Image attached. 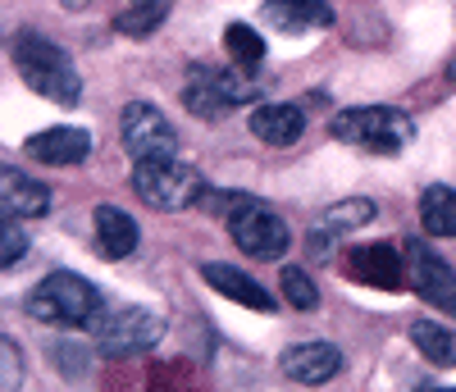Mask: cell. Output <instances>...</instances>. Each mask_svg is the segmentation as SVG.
I'll use <instances>...</instances> for the list:
<instances>
[{
  "instance_id": "obj_1",
  "label": "cell",
  "mask_w": 456,
  "mask_h": 392,
  "mask_svg": "<svg viewBox=\"0 0 456 392\" xmlns=\"http://www.w3.org/2000/svg\"><path fill=\"white\" fill-rule=\"evenodd\" d=\"M10 55H14V69L23 73V83L32 92H42L55 105H78L83 73L73 69V60L55 42H46V37H37V32H19L10 42Z\"/></svg>"
},
{
  "instance_id": "obj_2",
  "label": "cell",
  "mask_w": 456,
  "mask_h": 392,
  "mask_svg": "<svg viewBox=\"0 0 456 392\" xmlns=\"http://www.w3.org/2000/svg\"><path fill=\"white\" fill-rule=\"evenodd\" d=\"M28 315L32 320H42V324H69V329H78V324H92L101 315V292L83 279V274H46L42 283H37L28 292Z\"/></svg>"
},
{
  "instance_id": "obj_3",
  "label": "cell",
  "mask_w": 456,
  "mask_h": 392,
  "mask_svg": "<svg viewBox=\"0 0 456 392\" xmlns=\"http://www.w3.org/2000/svg\"><path fill=\"white\" fill-rule=\"evenodd\" d=\"M329 133L347 146H361V151H379V155H397L411 137H415V124L406 119L402 110H388V105H356V110H342L333 114Z\"/></svg>"
},
{
  "instance_id": "obj_4",
  "label": "cell",
  "mask_w": 456,
  "mask_h": 392,
  "mask_svg": "<svg viewBox=\"0 0 456 392\" xmlns=\"http://www.w3.org/2000/svg\"><path fill=\"white\" fill-rule=\"evenodd\" d=\"M224 219H228V238L238 242V251L256 260H279L288 251V224L265 201H256V196H228Z\"/></svg>"
},
{
  "instance_id": "obj_5",
  "label": "cell",
  "mask_w": 456,
  "mask_h": 392,
  "mask_svg": "<svg viewBox=\"0 0 456 392\" xmlns=\"http://www.w3.org/2000/svg\"><path fill=\"white\" fill-rule=\"evenodd\" d=\"M96 333V351L101 356H142L160 342L165 324L160 315H151L142 306H114V310H101V315L87 324Z\"/></svg>"
},
{
  "instance_id": "obj_6",
  "label": "cell",
  "mask_w": 456,
  "mask_h": 392,
  "mask_svg": "<svg viewBox=\"0 0 456 392\" xmlns=\"http://www.w3.org/2000/svg\"><path fill=\"white\" fill-rule=\"evenodd\" d=\"M133 192L151 210H187L201 196V174L178 160H146L133 169Z\"/></svg>"
},
{
  "instance_id": "obj_7",
  "label": "cell",
  "mask_w": 456,
  "mask_h": 392,
  "mask_svg": "<svg viewBox=\"0 0 456 392\" xmlns=\"http://www.w3.org/2000/svg\"><path fill=\"white\" fill-rule=\"evenodd\" d=\"M119 133H124V151L133 155L137 165L146 160H174V124L165 119V114L156 105H146V101H133L124 110V119H119Z\"/></svg>"
},
{
  "instance_id": "obj_8",
  "label": "cell",
  "mask_w": 456,
  "mask_h": 392,
  "mask_svg": "<svg viewBox=\"0 0 456 392\" xmlns=\"http://www.w3.org/2000/svg\"><path fill=\"white\" fill-rule=\"evenodd\" d=\"M406 274H411V288L420 292L429 306L447 310V315H456V274L447 269V260H438L429 247L420 242H411L406 251Z\"/></svg>"
},
{
  "instance_id": "obj_9",
  "label": "cell",
  "mask_w": 456,
  "mask_h": 392,
  "mask_svg": "<svg viewBox=\"0 0 456 392\" xmlns=\"http://www.w3.org/2000/svg\"><path fill=\"white\" fill-rule=\"evenodd\" d=\"M279 365H283V374L292 383L320 388V383H329L342 370V351L333 342H297V347H288L279 356Z\"/></svg>"
},
{
  "instance_id": "obj_10",
  "label": "cell",
  "mask_w": 456,
  "mask_h": 392,
  "mask_svg": "<svg viewBox=\"0 0 456 392\" xmlns=\"http://www.w3.org/2000/svg\"><path fill=\"white\" fill-rule=\"evenodd\" d=\"M0 210L5 219H37L51 210V187L46 183H32L28 174L19 169H0Z\"/></svg>"
},
{
  "instance_id": "obj_11",
  "label": "cell",
  "mask_w": 456,
  "mask_h": 392,
  "mask_svg": "<svg viewBox=\"0 0 456 392\" xmlns=\"http://www.w3.org/2000/svg\"><path fill=\"white\" fill-rule=\"evenodd\" d=\"M201 279L219 292V297H228V301H238V306H247V310H274V297L265 292L251 274H242L238 265H219V260H210V265H201Z\"/></svg>"
},
{
  "instance_id": "obj_12",
  "label": "cell",
  "mask_w": 456,
  "mask_h": 392,
  "mask_svg": "<svg viewBox=\"0 0 456 392\" xmlns=\"http://www.w3.org/2000/svg\"><path fill=\"white\" fill-rule=\"evenodd\" d=\"M28 151H32V160L55 165V169H69V165H83V160H87L92 137H87L83 128H46V133L28 137Z\"/></svg>"
},
{
  "instance_id": "obj_13",
  "label": "cell",
  "mask_w": 456,
  "mask_h": 392,
  "mask_svg": "<svg viewBox=\"0 0 456 392\" xmlns=\"http://www.w3.org/2000/svg\"><path fill=\"white\" fill-rule=\"evenodd\" d=\"M347 269H352V279H361V283H374V288H402V274H406V256H397L393 247H356L352 251V260H347Z\"/></svg>"
},
{
  "instance_id": "obj_14",
  "label": "cell",
  "mask_w": 456,
  "mask_h": 392,
  "mask_svg": "<svg viewBox=\"0 0 456 392\" xmlns=\"http://www.w3.org/2000/svg\"><path fill=\"white\" fill-rule=\"evenodd\" d=\"M251 133L265 146H292L306 133V110L301 105H256L251 110Z\"/></svg>"
},
{
  "instance_id": "obj_15",
  "label": "cell",
  "mask_w": 456,
  "mask_h": 392,
  "mask_svg": "<svg viewBox=\"0 0 456 392\" xmlns=\"http://www.w3.org/2000/svg\"><path fill=\"white\" fill-rule=\"evenodd\" d=\"M92 224H96V247H101L105 260L133 256V247H137V224H133V215H124L119 206H96Z\"/></svg>"
},
{
  "instance_id": "obj_16",
  "label": "cell",
  "mask_w": 456,
  "mask_h": 392,
  "mask_svg": "<svg viewBox=\"0 0 456 392\" xmlns=\"http://www.w3.org/2000/svg\"><path fill=\"white\" fill-rule=\"evenodd\" d=\"M265 23L279 32H306V28H329L333 10L324 0H265Z\"/></svg>"
},
{
  "instance_id": "obj_17",
  "label": "cell",
  "mask_w": 456,
  "mask_h": 392,
  "mask_svg": "<svg viewBox=\"0 0 456 392\" xmlns=\"http://www.w3.org/2000/svg\"><path fill=\"white\" fill-rule=\"evenodd\" d=\"M420 228L429 238H456V192L434 183L420 192Z\"/></svg>"
},
{
  "instance_id": "obj_18",
  "label": "cell",
  "mask_w": 456,
  "mask_h": 392,
  "mask_svg": "<svg viewBox=\"0 0 456 392\" xmlns=\"http://www.w3.org/2000/svg\"><path fill=\"white\" fill-rule=\"evenodd\" d=\"M411 342L425 361L434 365H456V333L443 329V324H429V320H415L411 324Z\"/></svg>"
},
{
  "instance_id": "obj_19",
  "label": "cell",
  "mask_w": 456,
  "mask_h": 392,
  "mask_svg": "<svg viewBox=\"0 0 456 392\" xmlns=\"http://www.w3.org/2000/svg\"><path fill=\"white\" fill-rule=\"evenodd\" d=\"M224 51H228V60H233L238 69H256L265 60V37L256 28H247V23H228L224 28Z\"/></svg>"
},
{
  "instance_id": "obj_20",
  "label": "cell",
  "mask_w": 456,
  "mask_h": 392,
  "mask_svg": "<svg viewBox=\"0 0 456 392\" xmlns=\"http://www.w3.org/2000/svg\"><path fill=\"white\" fill-rule=\"evenodd\" d=\"M374 219V201L356 196V201H342V206H329L324 210V233H347V228H361Z\"/></svg>"
},
{
  "instance_id": "obj_21",
  "label": "cell",
  "mask_w": 456,
  "mask_h": 392,
  "mask_svg": "<svg viewBox=\"0 0 456 392\" xmlns=\"http://www.w3.org/2000/svg\"><path fill=\"white\" fill-rule=\"evenodd\" d=\"M160 19H165V0H137L133 10H124L119 19H114V28L133 32V37H146V32H156Z\"/></svg>"
},
{
  "instance_id": "obj_22",
  "label": "cell",
  "mask_w": 456,
  "mask_h": 392,
  "mask_svg": "<svg viewBox=\"0 0 456 392\" xmlns=\"http://www.w3.org/2000/svg\"><path fill=\"white\" fill-rule=\"evenodd\" d=\"M283 297H288L292 310H315V306H320V292H315V283H311V274H301L297 265L283 269Z\"/></svg>"
},
{
  "instance_id": "obj_23",
  "label": "cell",
  "mask_w": 456,
  "mask_h": 392,
  "mask_svg": "<svg viewBox=\"0 0 456 392\" xmlns=\"http://www.w3.org/2000/svg\"><path fill=\"white\" fill-rule=\"evenodd\" d=\"M23 251H28V238H23V228H19V219H5L0 224V265H19L23 260Z\"/></svg>"
},
{
  "instance_id": "obj_24",
  "label": "cell",
  "mask_w": 456,
  "mask_h": 392,
  "mask_svg": "<svg viewBox=\"0 0 456 392\" xmlns=\"http://www.w3.org/2000/svg\"><path fill=\"white\" fill-rule=\"evenodd\" d=\"M64 5H69V10H83V5H87V0H64Z\"/></svg>"
},
{
  "instance_id": "obj_25",
  "label": "cell",
  "mask_w": 456,
  "mask_h": 392,
  "mask_svg": "<svg viewBox=\"0 0 456 392\" xmlns=\"http://www.w3.org/2000/svg\"><path fill=\"white\" fill-rule=\"evenodd\" d=\"M438 392H456V388H438Z\"/></svg>"
}]
</instances>
